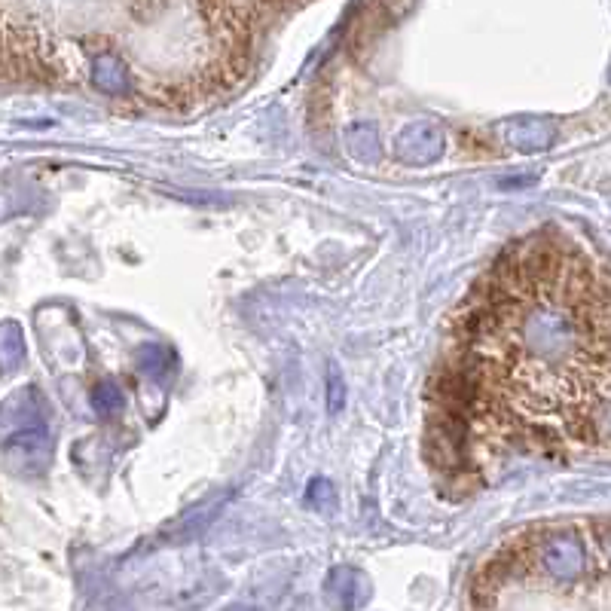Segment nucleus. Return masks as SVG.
Returning <instances> with one entry per match:
<instances>
[{"label":"nucleus","instance_id":"f257e3e1","mask_svg":"<svg viewBox=\"0 0 611 611\" xmlns=\"http://www.w3.org/2000/svg\"><path fill=\"white\" fill-rule=\"evenodd\" d=\"M462 404L517 443L596 440L608 410L611 291L566 242H517L459 315Z\"/></svg>","mask_w":611,"mask_h":611},{"label":"nucleus","instance_id":"f03ea898","mask_svg":"<svg viewBox=\"0 0 611 611\" xmlns=\"http://www.w3.org/2000/svg\"><path fill=\"white\" fill-rule=\"evenodd\" d=\"M535 566L560 584H572L584 575L587 569V550L578 535L560 532V535H547L535 547Z\"/></svg>","mask_w":611,"mask_h":611},{"label":"nucleus","instance_id":"7ed1b4c3","mask_svg":"<svg viewBox=\"0 0 611 611\" xmlns=\"http://www.w3.org/2000/svg\"><path fill=\"white\" fill-rule=\"evenodd\" d=\"M447 153V132L431 120H413L395 135V156L404 165L422 169Z\"/></svg>","mask_w":611,"mask_h":611},{"label":"nucleus","instance_id":"20e7f679","mask_svg":"<svg viewBox=\"0 0 611 611\" xmlns=\"http://www.w3.org/2000/svg\"><path fill=\"white\" fill-rule=\"evenodd\" d=\"M7 462L22 474H43L52 459V440L43 422H28L13 431L4 443Z\"/></svg>","mask_w":611,"mask_h":611},{"label":"nucleus","instance_id":"39448f33","mask_svg":"<svg viewBox=\"0 0 611 611\" xmlns=\"http://www.w3.org/2000/svg\"><path fill=\"white\" fill-rule=\"evenodd\" d=\"M553 141H557V129L541 117H520V120H511L505 126V144L520 150V153L547 150Z\"/></svg>","mask_w":611,"mask_h":611},{"label":"nucleus","instance_id":"423d86ee","mask_svg":"<svg viewBox=\"0 0 611 611\" xmlns=\"http://www.w3.org/2000/svg\"><path fill=\"white\" fill-rule=\"evenodd\" d=\"M25 361V333L16 321H4L0 324V367L4 373L19 370Z\"/></svg>","mask_w":611,"mask_h":611},{"label":"nucleus","instance_id":"0eeeda50","mask_svg":"<svg viewBox=\"0 0 611 611\" xmlns=\"http://www.w3.org/2000/svg\"><path fill=\"white\" fill-rule=\"evenodd\" d=\"M346 150L358 162H376L379 159V132L373 123H355L346 132Z\"/></svg>","mask_w":611,"mask_h":611},{"label":"nucleus","instance_id":"6e6552de","mask_svg":"<svg viewBox=\"0 0 611 611\" xmlns=\"http://www.w3.org/2000/svg\"><path fill=\"white\" fill-rule=\"evenodd\" d=\"M126 407V395H123V388L114 382V379H104L95 385V392H92V410L98 416H114Z\"/></svg>","mask_w":611,"mask_h":611},{"label":"nucleus","instance_id":"1a4fd4ad","mask_svg":"<svg viewBox=\"0 0 611 611\" xmlns=\"http://www.w3.org/2000/svg\"><path fill=\"white\" fill-rule=\"evenodd\" d=\"M309 505L318 508V511H327V514L337 511V495H333V486L327 480H312L309 483Z\"/></svg>","mask_w":611,"mask_h":611},{"label":"nucleus","instance_id":"9d476101","mask_svg":"<svg viewBox=\"0 0 611 611\" xmlns=\"http://www.w3.org/2000/svg\"><path fill=\"white\" fill-rule=\"evenodd\" d=\"M343 404H346V382H343L340 367L333 364V367H330V376H327V410H330V413H340Z\"/></svg>","mask_w":611,"mask_h":611},{"label":"nucleus","instance_id":"9b49d317","mask_svg":"<svg viewBox=\"0 0 611 611\" xmlns=\"http://www.w3.org/2000/svg\"><path fill=\"white\" fill-rule=\"evenodd\" d=\"M165 355H169V349H159V346H147V349H141L138 352V364L147 370V373H153V376H165V373H169L175 364H162L159 358H165Z\"/></svg>","mask_w":611,"mask_h":611}]
</instances>
